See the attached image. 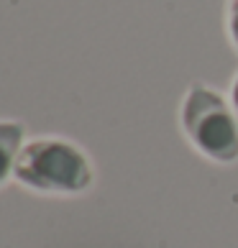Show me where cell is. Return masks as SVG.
Returning a JSON list of instances; mask_svg holds the SVG:
<instances>
[{"mask_svg":"<svg viewBox=\"0 0 238 248\" xmlns=\"http://www.w3.org/2000/svg\"><path fill=\"white\" fill-rule=\"evenodd\" d=\"M16 177L44 192H79L93 182L87 159L64 141H33L16 161Z\"/></svg>","mask_w":238,"mask_h":248,"instance_id":"obj_1","label":"cell"},{"mask_svg":"<svg viewBox=\"0 0 238 248\" xmlns=\"http://www.w3.org/2000/svg\"><path fill=\"white\" fill-rule=\"evenodd\" d=\"M185 128L203 154L218 161L238 156V131L223 97L205 87H195L185 103Z\"/></svg>","mask_w":238,"mask_h":248,"instance_id":"obj_2","label":"cell"},{"mask_svg":"<svg viewBox=\"0 0 238 248\" xmlns=\"http://www.w3.org/2000/svg\"><path fill=\"white\" fill-rule=\"evenodd\" d=\"M18 146H21V125L16 123H0V182L8 177Z\"/></svg>","mask_w":238,"mask_h":248,"instance_id":"obj_3","label":"cell"},{"mask_svg":"<svg viewBox=\"0 0 238 248\" xmlns=\"http://www.w3.org/2000/svg\"><path fill=\"white\" fill-rule=\"evenodd\" d=\"M231 33L238 46V0H233V5H231Z\"/></svg>","mask_w":238,"mask_h":248,"instance_id":"obj_4","label":"cell"},{"mask_svg":"<svg viewBox=\"0 0 238 248\" xmlns=\"http://www.w3.org/2000/svg\"><path fill=\"white\" fill-rule=\"evenodd\" d=\"M233 105H236V113H238V79H236V87H233Z\"/></svg>","mask_w":238,"mask_h":248,"instance_id":"obj_5","label":"cell"}]
</instances>
